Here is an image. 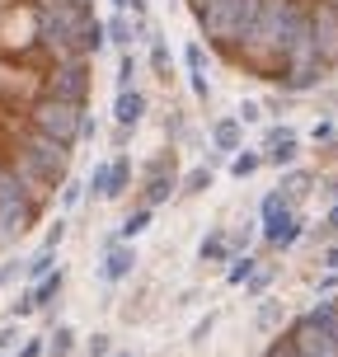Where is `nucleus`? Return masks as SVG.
<instances>
[{"instance_id":"1","label":"nucleus","mask_w":338,"mask_h":357,"mask_svg":"<svg viewBox=\"0 0 338 357\" xmlns=\"http://www.w3.org/2000/svg\"><path fill=\"white\" fill-rule=\"evenodd\" d=\"M104 52L99 0H0V259L75 178Z\"/></svg>"},{"instance_id":"2","label":"nucleus","mask_w":338,"mask_h":357,"mask_svg":"<svg viewBox=\"0 0 338 357\" xmlns=\"http://www.w3.org/2000/svg\"><path fill=\"white\" fill-rule=\"evenodd\" d=\"M197 43L240 80L315 94L338 75V0H183Z\"/></svg>"},{"instance_id":"3","label":"nucleus","mask_w":338,"mask_h":357,"mask_svg":"<svg viewBox=\"0 0 338 357\" xmlns=\"http://www.w3.org/2000/svg\"><path fill=\"white\" fill-rule=\"evenodd\" d=\"M259 357H338V291L315 296L301 315H291Z\"/></svg>"},{"instance_id":"4","label":"nucleus","mask_w":338,"mask_h":357,"mask_svg":"<svg viewBox=\"0 0 338 357\" xmlns=\"http://www.w3.org/2000/svg\"><path fill=\"white\" fill-rule=\"evenodd\" d=\"M305 235V216L301 207H291L277 188L259 202V240H263V250H296Z\"/></svg>"},{"instance_id":"5","label":"nucleus","mask_w":338,"mask_h":357,"mask_svg":"<svg viewBox=\"0 0 338 357\" xmlns=\"http://www.w3.org/2000/svg\"><path fill=\"white\" fill-rule=\"evenodd\" d=\"M137 183V165H132V155L127 151H113L108 160L94 165V174H89V197H104V202H118V197H127V188Z\"/></svg>"},{"instance_id":"6","label":"nucleus","mask_w":338,"mask_h":357,"mask_svg":"<svg viewBox=\"0 0 338 357\" xmlns=\"http://www.w3.org/2000/svg\"><path fill=\"white\" fill-rule=\"evenodd\" d=\"M66 268H52L47 278H38V282H29L24 291H19L15 301H10V320H29V315H38V310H47V305L66 291Z\"/></svg>"},{"instance_id":"7","label":"nucleus","mask_w":338,"mask_h":357,"mask_svg":"<svg viewBox=\"0 0 338 357\" xmlns=\"http://www.w3.org/2000/svg\"><path fill=\"white\" fill-rule=\"evenodd\" d=\"M178 193V174H174V146H164L155 160L146 165V183H141V202L160 212L164 202Z\"/></svg>"},{"instance_id":"8","label":"nucleus","mask_w":338,"mask_h":357,"mask_svg":"<svg viewBox=\"0 0 338 357\" xmlns=\"http://www.w3.org/2000/svg\"><path fill=\"white\" fill-rule=\"evenodd\" d=\"M137 268V245L123 240V235H108L104 250H99V282L104 287H123Z\"/></svg>"},{"instance_id":"9","label":"nucleus","mask_w":338,"mask_h":357,"mask_svg":"<svg viewBox=\"0 0 338 357\" xmlns=\"http://www.w3.org/2000/svg\"><path fill=\"white\" fill-rule=\"evenodd\" d=\"M301 155V132L291 123H268L263 127V165L272 169H291Z\"/></svg>"},{"instance_id":"10","label":"nucleus","mask_w":338,"mask_h":357,"mask_svg":"<svg viewBox=\"0 0 338 357\" xmlns=\"http://www.w3.org/2000/svg\"><path fill=\"white\" fill-rule=\"evenodd\" d=\"M146 113H151V99H146L141 85L118 89V94H113V127H118V142H127V137L146 123Z\"/></svg>"},{"instance_id":"11","label":"nucleus","mask_w":338,"mask_h":357,"mask_svg":"<svg viewBox=\"0 0 338 357\" xmlns=\"http://www.w3.org/2000/svg\"><path fill=\"white\" fill-rule=\"evenodd\" d=\"M183 66H188V85H193L197 104L212 99V80H207V66H212V52L202 43H183Z\"/></svg>"},{"instance_id":"12","label":"nucleus","mask_w":338,"mask_h":357,"mask_svg":"<svg viewBox=\"0 0 338 357\" xmlns=\"http://www.w3.org/2000/svg\"><path fill=\"white\" fill-rule=\"evenodd\" d=\"M245 151V123L240 118H216L212 123V155H235Z\"/></svg>"},{"instance_id":"13","label":"nucleus","mask_w":338,"mask_h":357,"mask_svg":"<svg viewBox=\"0 0 338 357\" xmlns=\"http://www.w3.org/2000/svg\"><path fill=\"white\" fill-rule=\"evenodd\" d=\"M104 33H108V47H118V52H132L137 47V19L127 15V10H113V15L104 19Z\"/></svg>"},{"instance_id":"14","label":"nucleus","mask_w":338,"mask_h":357,"mask_svg":"<svg viewBox=\"0 0 338 357\" xmlns=\"http://www.w3.org/2000/svg\"><path fill=\"white\" fill-rule=\"evenodd\" d=\"M286 320H291V310H286L277 296H259V301H254V329H259V334H268V339H272Z\"/></svg>"},{"instance_id":"15","label":"nucleus","mask_w":338,"mask_h":357,"mask_svg":"<svg viewBox=\"0 0 338 357\" xmlns=\"http://www.w3.org/2000/svg\"><path fill=\"white\" fill-rule=\"evenodd\" d=\"M315 188H320V178L310 174V169H282V183H277V193H282L291 207H301Z\"/></svg>"},{"instance_id":"16","label":"nucleus","mask_w":338,"mask_h":357,"mask_svg":"<svg viewBox=\"0 0 338 357\" xmlns=\"http://www.w3.org/2000/svg\"><path fill=\"white\" fill-rule=\"evenodd\" d=\"M197 259H202V264H231V259H235L231 235H226V231H207V235H202V245H197Z\"/></svg>"},{"instance_id":"17","label":"nucleus","mask_w":338,"mask_h":357,"mask_svg":"<svg viewBox=\"0 0 338 357\" xmlns=\"http://www.w3.org/2000/svg\"><path fill=\"white\" fill-rule=\"evenodd\" d=\"M146 43H151V75H155L160 85H174V61H169V43H164L155 29H151V38H146Z\"/></svg>"},{"instance_id":"18","label":"nucleus","mask_w":338,"mask_h":357,"mask_svg":"<svg viewBox=\"0 0 338 357\" xmlns=\"http://www.w3.org/2000/svg\"><path fill=\"white\" fill-rule=\"evenodd\" d=\"M259 169H263V151H254V146L235 151L231 165H226V174H231V178H249V174H259Z\"/></svg>"},{"instance_id":"19","label":"nucleus","mask_w":338,"mask_h":357,"mask_svg":"<svg viewBox=\"0 0 338 357\" xmlns=\"http://www.w3.org/2000/svg\"><path fill=\"white\" fill-rule=\"evenodd\" d=\"M151 226H155V207L137 202V207L127 212V221H123V231H118V235H123V240H137V235H146Z\"/></svg>"},{"instance_id":"20","label":"nucleus","mask_w":338,"mask_h":357,"mask_svg":"<svg viewBox=\"0 0 338 357\" xmlns=\"http://www.w3.org/2000/svg\"><path fill=\"white\" fill-rule=\"evenodd\" d=\"M75 348H80L75 324H52V334H47V353H52V357H71Z\"/></svg>"},{"instance_id":"21","label":"nucleus","mask_w":338,"mask_h":357,"mask_svg":"<svg viewBox=\"0 0 338 357\" xmlns=\"http://www.w3.org/2000/svg\"><path fill=\"white\" fill-rule=\"evenodd\" d=\"M207 188H212V165H193V169L183 174L174 197H197V193H207Z\"/></svg>"},{"instance_id":"22","label":"nucleus","mask_w":338,"mask_h":357,"mask_svg":"<svg viewBox=\"0 0 338 357\" xmlns=\"http://www.w3.org/2000/svg\"><path fill=\"white\" fill-rule=\"evenodd\" d=\"M52 268H56V250H47V245H43L33 259H24V282H38V278H47Z\"/></svg>"},{"instance_id":"23","label":"nucleus","mask_w":338,"mask_h":357,"mask_svg":"<svg viewBox=\"0 0 338 357\" xmlns=\"http://www.w3.org/2000/svg\"><path fill=\"white\" fill-rule=\"evenodd\" d=\"M277 282V268L272 264H259L249 273V282H245V291H249V301H259V296H268V287Z\"/></svg>"},{"instance_id":"24","label":"nucleus","mask_w":338,"mask_h":357,"mask_svg":"<svg viewBox=\"0 0 338 357\" xmlns=\"http://www.w3.org/2000/svg\"><path fill=\"white\" fill-rule=\"evenodd\" d=\"M259 264H263V254H240V259L226 268V282H231V287H245V282H249V273Z\"/></svg>"},{"instance_id":"25","label":"nucleus","mask_w":338,"mask_h":357,"mask_svg":"<svg viewBox=\"0 0 338 357\" xmlns=\"http://www.w3.org/2000/svg\"><path fill=\"white\" fill-rule=\"evenodd\" d=\"M137 85V52H118V89Z\"/></svg>"},{"instance_id":"26","label":"nucleus","mask_w":338,"mask_h":357,"mask_svg":"<svg viewBox=\"0 0 338 357\" xmlns=\"http://www.w3.org/2000/svg\"><path fill=\"white\" fill-rule=\"evenodd\" d=\"M85 193H89L85 183H80V178H71V183L61 188V197H56V207H61V212L71 216V212H75V202H80V197H85Z\"/></svg>"},{"instance_id":"27","label":"nucleus","mask_w":338,"mask_h":357,"mask_svg":"<svg viewBox=\"0 0 338 357\" xmlns=\"http://www.w3.org/2000/svg\"><path fill=\"white\" fill-rule=\"evenodd\" d=\"M85 357H113V339H108V334H89L85 339Z\"/></svg>"},{"instance_id":"28","label":"nucleus","mask_w":338,"mask_h":357,"mask_svg":"<svg viewBox=\"0 0 338 357\" xmlns=\"http://www.w3.org/2000/svg\"><path fill=\"white\" fill-rule=\"evenodd\" d=\"M334 137H338V123H334V118H320V123L310 127V142H320V146H329Z\"/></svg>"},{"instance_id":"29","label":"nucleus","mask_w":338,"mask_h":357,"mask_svg":"<svg viewBox=\"0 0 338 357\" xmlns=\"http://www.w3.org/2000/svg\"><path fill=\"white\" fill-rule=\"evenodd\" d=\"M15 357H47V339H38V334H33V339H24L15 348Z\"/></svg>"},{"instance_id":"30","label":"nucleus","mask_w":338,"mask_h":357,"mask_svg":"<svg viewBox=\"0 0 338 357\" xmlns=\"http://www.w3.org/2000/svg\"><path fill=\"white\" fill-rule=\"evenodd\" d=\"M61 240H66V216H56L52 226H47V235H43V245H47V250H56Z\"/></svg>"},{"instance_id":"31","label":"nucleus","mask_w":338,"mask_h":357,"mask_svg":"<svg viewBox=\"0 0 338 357\" xmlns=\"http://www.w3.org/2000/svg\"><path fill=\"white\" fill-rule=\"evenodd\" d=\"M15 278H24V259H15V254H10V259L0 264V287H5V282H15Z\"/></svg>"},{"instance_id":"32","label":"nucleus","mask_w":338,"mask_h":357,"mask_svg":"<svg viewBox=\"0 0 338 357\" xmlns=\"http://www.w3.org/2000/svg\"><path fill=\"white\" fill-rule=\"evenodd\" d=\"M235 118H240V123H245V127H249V123H263V104H254V99H245Z\"/></svg>"},{"instance_id":"33","label":"nucleus","mask_w":338,"mask_h":357,"mask_svg":"<svg viewBox=\"0 0 338 357\" xmlns=\"http://www.w3.org/2000/svg\"><path fill=\"white\" fill-rule=\"evenodd\" d=\"M320 235H324V240H334V235H338V202H329V212H324Z\"/></svg>"},{"instance_id":"34","label":"nucleus","mask_w":338,"mask_h":357,"mask_svg":"<svg viewBox=\"0 0 338 357\" xmlns=\"http://www.w3.org/2000/svg\"><path fill=\"white\" fill-rule=\"evenodd\" d=\"M19 343V324H0V353H10Z\"/></svg>"},{"instance_id":"35","label":"nucleus","mask_w":338,"mask_h":357,"mask_svg":"<svg viewBox=\"0 0 338 357\" xmlns=\"http://www.w3.org/2000/svg\"><path fill=\"white\" fill-rule=\"evenodd\" d=\"M216 320H221V310H207V315H202V324L193 329V343H202V339H207V329H212Z\"/></svg>"},{"instance_id":"36","label":"nucleus","mask_w":338,"mask_h":357,"mask_svg":"<svg viewBox=\"0 0 338 357\" xmlns=\"http://www.w3.org/2000/svg\"><path fill=\"white\" fill-rule=\"evenodd\" d=\"M324 268H329V273H338V240H329V245H324Z\"/></svg>"},{"instance_id":"37","label":"nucleus","mask_w":338,"mask_h":357,"mask_svg":"<svg viewBox=\"0 0 338 357\" xmlns=\"http://www.w3.org/2000/svg\"><path fill=\"white\" fill-rule=\"evenodd\" d=\"M113 357H137V353H127V348H113Z\"/></svg>"},{"instance_id":"38","label":"nucleus","mask_w":338,"mask_h":357,"mask_svg":"<svg viewBox=\"0 0 338 357\" xmlns=\"http://www.w3.org/2000/svg\"><path fill=\"white\" fill-rule=\"evenodd\" d=\"M0 357H5V353H0Z\"/></svg>"}]
</instances>
